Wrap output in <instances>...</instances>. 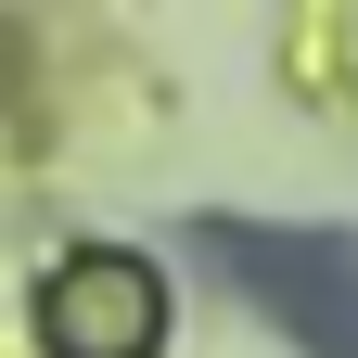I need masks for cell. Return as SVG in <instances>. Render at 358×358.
I'll return each instance as SVG.
<instances>
[{"label": "cell", "mask_w": 358, "mask_h": 358, "mask_svg": "<svg viewBox=\"0 0 358 358\" xmlns=\"http://www.w3.org/2000/svg\"><path fill=\"white\" fill-rule=\"evenodd\" d=\"M205 256L307 358H358V231H243V217H205Z\"/></svg>", "instance_id": "6da1fadb"}, {"label": "cell", "mask_w": 358, "mask_h": 358, "mask_svg": "<svg viewBox=\"0 0 358 358\" xmlns=\"http://www.w3.org/2000/svg\"><path fill=\"white\" fill-rule=\"evenodd\" d=\"M38 345H52V358H154V345H166V282H154V256L77 243L52 282H38Z\"/></svg>", "instance_id": "7a4b0ae2"}]
</instances>
